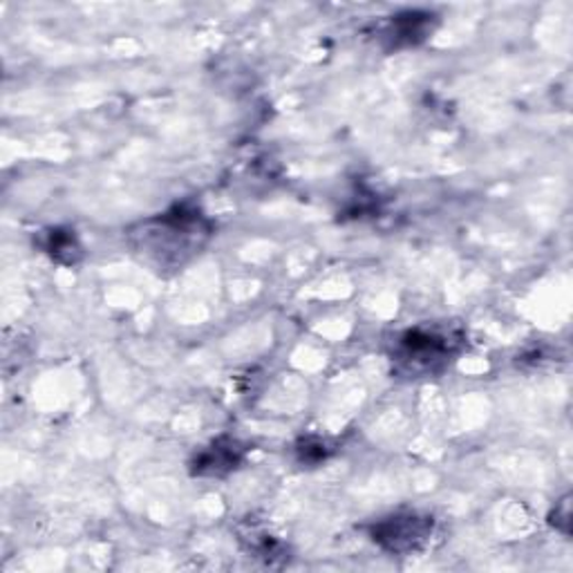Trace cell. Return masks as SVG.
<instances>
[{"label":"cell","mask_w":573,"mask_h":573,"mask_svg":"<svg viewBox=\"0 0 573 573\" xmlns=\"http://www.w3.org/2000/svg\"><path fill=\"white\" fill-rule=\"evenodd\" d=\"M211 227L198 211L175 209L153 218L133 233L135 246L157 267H177L209 240Z\"/></svg>","instance_id":"cell-1"},{"label":"cell","mask_w":573,"mask_h":573,"mask_svg":"<svg viewBox=\"0 0 573 573\" xmlns=\"http://www.w3.org/2000/svg\"><path fill=\"white\" fill-rule=\"evenodd\" d=\"M458 339L437 330H410L395 345L397 370L406 376H426L441 372L458 352Z\"/></svg>","instance_id":"cell-2"},{"label":"cell","mask_w":573,"mask_h":573,"mask_svg":"<svg viewBox=\"0 0 573 573\" xmlns=\"http://www.w3.org/2000/svg\"><path fill=\"white\" fill-rule=\"evenodd\" d=\"M432 536V518L404 514L381 520L372 527V540L393 553H410L428 542Z\"/></svg>","instance_id":"cell-3"},{"label":"cell","mask_w":573,"mask_h":573,"mask_svg":"<svg viewBox=\"0 0 573 573\" xmlns=\"http://www.w3.org/2000/svg\"><path fill=\"white\" fill-rule=\"evenodd\" d=\"M238 462H240V449L235 445V441H227V443L218 441L211 445V449L198 455L194 466L198 475H224L233 471Z\"/></svg>","instance_id":"cell-4"},{"label":"cell","mask_w":573,"mask_h":573,"mask_svg":"<svg viewBox=\"0 0 573 573\" xmlns=\"http://www.w3.org/2000/svg\"><path fill=\"white\" fill-rule=\"evenodd\" d=\"M430 14H419V12H408L401 14L393 21V34L395 41H408L415 43L417 38H423L430 27Z\"/></svg>","instance_id":"cell-5"},{"label":"cell","mask_w":573,"mask_h":573,"mask_svg":"<svg viewBox=\"0 0 573 573\" xmlns=\"http://www.w3.org/2000/svg\"><path fill=\"white\" fill-rule=\"evenodd\" d=\"M54 235H49V251L52 256L58 258V261H66L63 258V253H68L70 263H75L79 256H81V246L77 244L75 235L73 233H60V231H52Z\"/></svg>","instance_id":"cell-6"}]
</instances>
